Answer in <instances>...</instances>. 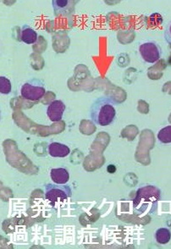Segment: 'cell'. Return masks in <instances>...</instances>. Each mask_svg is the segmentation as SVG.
Masks as SVG:
<instances>
[{
    "instance_id": "1",
    "label": "cell",
    "mask_w": 171,
    "mask_h": 249,
    "mask_svg": "<svg viewBox=\"0 0 171 249\" xmlns=\"http://www.w3.org/2000/svg\"><path fill=\"white\" fill-rule=\"evenodd\" d=\"M160 199V191L154 186L139 188L133 201V208L138 214H146L154 211Z\"/></svg>"
},
{
    "instance_id": "2",
    "label": "cell",
    "mask_w": 171,
    "mask_h": 249,
    "mask_svg": "<svg viewBox=\"0 0 171 249\" xmlns=\"http://www.w3.org/2000/svg\"><path fill=\"white\" fill-rule=\"evenodd\" d=\"M90 115L95 124L107 126L112 123L116 115L115 103L108 98H99L92 105Z\"/></svg>"
},
{
    "instance_id": "3",
    "label": "cell",
    "mask_w": 171,
    "mask_h": 249,
    "mask_svg": "<svg viewBox=\"0 0 171 249\" xmlns=\"http://www.w3.org/2000/svg\"><path fill=\"white\" fill-rule=\"evenodd\" d=\"M46 199L52 206H56L68 199L71 196V190L67 186H56L50 184L46 186Z\"/></svg>"
},
{
    "instance_id": "4",
    "label": "cell",
    "mask_w": 171,
    "mask_h": 249,
    "mask_svg": "<svg viewBox=\"0 0 171 249\" xmlns=\"http://www.w3.org/2000/svg\"><path fill=\"white\" fill-rule=\"evenodd\" d=\"M20 94L25 99L31 100V101H36V100H39L44 96L45 89L43 84L38 81H35V83H33L32 82H27L22 86L20 90Z\"/></svg>"
},
{
    "instance_id": "5",
    "label": "cell",
    "mask_w": 171,
    "mask_h": 249,
    "mask_svg": "<svg viewBox=\"0 0 171 249\" xmlns=\"http://www.w3.org/2000/svg\"><path fill=\"white\" fill-rule=\"evenodd\" d=\"M140 53L144 61L149 64L157 62L160 58V49L155 43L147 42L140 46Z\"/></svg>"
},
{
    "instance_id": "6",
    "label": "cell",
    "mask_w": 171,
    "mask_h": 249,
    "mask_svg": "<svg viewBox=\"0 0 171 249\" xmlns=\"http://www.w3.org/2000/svg\"><path fill=\"white\" fill-rule=\"evenodd\" d=\"M66 110V105L60 100L52 102L47 109V115L51 122H59Z\"/></svg>"
},
{
    "instance_id": "7",
    "label": "cell",
    "mask_w": 171,
    "mask_h": 249,
    "mask_svg": "<svg viewBox=\"0 0 171 249\" xmlns=\"http://www.w3.org/2000/svg\"><path fill=\"white\" fill-rule=\"evenodd\" d=\"M70 149L66 145L59 142H52L49 146V154L54 158H64L69 155Z\"/></svg>"
},
{
    "instance_id": "8",
    "label": "cell",
    "mask_w": 171,
    "mask_h": 249,
    "mask_svg": "<svg viewBox=\"0 0 171 249\" xmlns=\"http://www.w3.org/2000/svg\"><path fill=\"white\" fill-rule=\"evenodd\" d=\"M51 179L53 182L58 185H65L69 181V174L67 170L64 168L53 169L50 173Z\"/></svg>"
},
{
    "instance_id": "9",
    "label": "cell",
    "mask_w": 171,
    "mask_h": 249,
    "mask_svg": "<svg viewBox=\"0 0 171 249\" xmlns=\"http://www.w3.org/2000/svg\"><path fill=\"white\" fill-rule=\"evenodd\" d=\"M20 40L27 44H33L37 40V33L32 27L24 26L20 31Z\"/></svg>"
},
{
    "instance_id": "10",
    "label": "cell",
    "mask_w": 171,
    "mask_h": 249,
    "mask_svg": "<svg viewBox=\"0 0 171 249\" xmlns=\"http://www.w3.org/2000/svg\"><path fill=\"white\" fill-rule=\"evenodd\" d=\"M156 241L160 244H166L171 239V232L166 228H160L156 231Z\"/></svg>"
},
{
    "instance_id": "11",
    "label": "cell",
    "mask_w": 171,
    "mask_h": 249,
    "mask_svg": "<svg viewBox=\"0 0 171 249\" xmlns=\"http://www.w3.org/2000/svg\"><path fill=\"white\" fill-rule=\"evenodd\" d=\"M158 139L162 143H171V125L161 129L158 133Z\"/></svg>"
},
{
    "instance_id": "12",
    "label": "cell",
    "mask_w": 171,
    "mask_h": 249,
    "mask_svg": "<svg viewBox=\"0 0 171 249\" xmlns=\"http://www.w3.org/2000/svg\"><path fill=\"white\" fill-rule=\"evenodd\" d=\"M69 3L70 2L68 0H53V5L55 14L59 15V14H63V12H65L66 8L69 6Z\"/></svg>"
},
{
    "instance_id": "13",
    "label": "cell",
    "mask_w": 171,
    "mask_h": 249,
    "mask_svg": "<svg viewBox=\"0 0 171 249\" xmlns=\"http://www.w3.org/2000/svg\"><path fill=\"white\" fill-rule=\"evenodd\" d=\"M11 92V83L10 80H8L4 76L0 77V92L3 94H8Z\"/></svg>"
},
{
    "instance_id": "14",
    "label": "cell",
    "mask_w": 171,
    "mask_h": 249,
    "mask_svg": "<svg viewBox=\"0 0 171 249\" xmlns=\"http://www.w3.org/2000/svg\"><path fill=\"white\" fill-rule=\"evenodd\" d=\"M165 39L168 42L169 44L171 45V22L169 24L167 28L165 30Z\"/></svg>"
},
{
    "instance_id": "15",
    "label": "cell",
    "mask_w": 171,
    "mask_h": 249,
    "mask_svg": "<svg viewBox=\"0 0 171 249\" xmlns=\"http://www.w3.org/2000/svg\"><path fill=\"white\" fill-rule=\"evenodd\" d=\"M115 171H116V168L114 165H109L108 171H109V173H115Z\"/></svg>"
}]
</instances>
